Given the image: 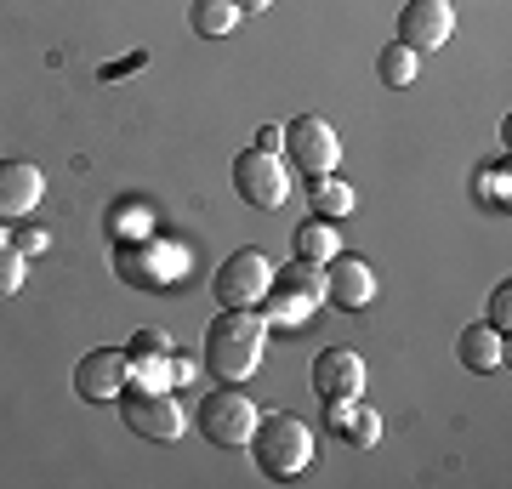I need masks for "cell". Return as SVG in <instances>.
<instances>
[{
  "mask_svg": "<svg viewBox=\"0 0 512 489\" xmlns=\"http://www.w3.org/2000/svg\"><path fill=\"white\" fill-rule=\"evenodd\" d=\"M268 296H274V313H268V319H279V325L296 330L313 308H319V296H325V273L313 268V262H291V268L274 273Z\"/></svg>",
  "mask_w": 512,
  "mask_h": 489,
  "instance_id": "52a82bcc",
  "label": "cell"
},
{
  "mask_svg": "<svg viewBox=\"0 0 512 489\" xmlns=\"http://www.w3.org/2000/svg\"><path fill=\"white\" fill-rule=\"evenodd\" d=\"M376 74H382V86H410L416 80V52L410 46H382V57H376Z\"/></svg>",
  "mask_w": 512,
  "mask_h": 489,
  "instance_id": "ffe728a7",
  "label": "cell"
},
{
  "mask_svg": "<svg viewBox=\"0 0 512 489\" xmlns=\"http://www.w3.org/2000/svg\"><path fill=\"white\" fill-rule=\"evenodd\" d=\"M126 353H165V336H160V330H143V336H137Z\"/></svg>",
  "mask_w": 512,
  "mask_h": 489,
  "instance_id": "cb8c5ba5",
  "label": "cell"
},
{
  "mask_svg": "<svg viewBox=\"0 0 512 489\" xmlns=\"http://www.w3.org/2000/svg\"><path fill=\"white\" fill-rule=\"evenodd\" d=\"M120 416H126V427L137 438H154V444H171L183 433V410L171 399V387H131Z\"/></svg>",
  "mask_w": 512,
  "mask_h": 489,
  "instance_id": "ba28073f",
  "label": "cell"
},
{
  "mask_svg": "<svg viewBox=\"0 0 512 489\" xmlns=\"http://www.w3.org/2000/svg\"><path fill=\"white\" fill-rule=\"evenodd\" d=\"M450 35H456V12H450V0H404L399 46H410V52H433V46H444Z\"/></svg>",
  "mask_w": 512,
  "mask_h": 489,
  "instance_id": "9c48e42d",
  "label": "cell"
},
{
  "mask_svg": "<svg viewBox=\"0 0 512 489\" xmlns=\"http://www.w3.org/2000/svg\"><path fill=\"white\" fill-rule=\"evenodd\" d=\"M279 137H285V126H262V131H256V148H268V154H274Z\"/></svg>",
  "mask_w": 512,
  "mask_h": 489,
  "instance_id": "484cf974",
  "label": "cell"
},
{
  "mask_svg": "<svg viewBox=\"0 0 512 489\" xmlns=\"http://www.w3.org/2000/svg\"><path fill=\"white\" fill-rule=\"evenodd\" d=\"M251 455L268 478H296L313 461V433L296 416H262L251 433Z\"/></svg>",
  "mask_w": 512,
  "mask_h": 489,
  "instance_id": "7a4b0ae2",
  "label": "cell"
},
{
  "mask_svg": "<svg viewBox=\"0 0 512 489\" xmlns=\"http://www.w3.org/2000/svg\"><path fill=\"white\" fill-rule=\"evenodd\" d=\"M336 251H342V245H336V228H330V217H308L302 228H296V262L325 268Z\"/></svg>",
  "mask_w": 512,
  "mask_h": 489,
  "instance_id": "e0dca14e",
  "label": "cell"
},
{
  "mask_svg": "<svg viewBox=\"0 0 512 489\" xmlns=\"http://www.w3.org/2000/svg\"><path fill=\"white\" fill-rule=\"evenodd\" d=\"M256 6H268V0H239V12H256Z\"/></svg>",
  "mask_w": 512,
  "mask_h": 489,
  "instance_id": "4316f807",
  "label": "cell"
},
{
  "mask_svg": "<svg viewBox=\"0 0 512 489\" xmlns=\"http://www.w3.org/2000/svg\"><path fill=\"white\" fill-rule=\"evenodd\" d=\"M456 359L478 376H490V370H507V330L495 325H467L456 336Z\"/></svg>",
  "mask_w": 512,
  "mask_h": 489,
  "instance_id": "9a60e30c",
  "label": "cell"
},
{
  "mask_svg": "<svg viewBox=\"0 0 512 489\" xmlns=\"http://www.w3.org/2000/svg\"><path fill=\"white\" fill-rule=\"evenodd\" d=\"M126 69H143V52H131V57H120V63H109V69H103V80H114V74H126Z\"/></svg>",
  "mask_w": 512,
  "mask_h": 489,
  "instance_id": "d4e9b609",
  "label": "cell"
},
{
  "mask_svg": "<svg viewBox=\"0 0 512 489\" xmlns=\"http://www.w3.org/2000/svg\"><path fill=\"white\" fill-rule=\"evenodd\" d=\"M23 256H35V251H46V228H18V239H12Z\"/></svg>",
  "mask_w": 512,
  "mask_h": 489,
  "instance_id": "603a6c76",
  "label": "cell"
},
{
  "mask_svg": "<svg viewBox=\"0 0 512 489\" xmlns=\"http://www.w3.org/2000/svg\"><path fill=\"white\" fill-rule=\"evenodd\" d=\"M18 285H23V251L0 239V296H12Z\"/></svg>",
  "mask_w": 512,
  "mask_h": 489,
  "instance_id": "44dd1931",
  "label": "cell"
},
{
  "mask_svg": "<svg viewBox=\"0 0 512 489\" xmlns=\"http://www.w3.org/2000/svg\"><path fill=\"white\" fill-rule=\"evenodd\" d=\"M313 393L319 399H359L365 393V359L353 347H325L313 359Z\"/></svg>",
  "mask_w": 512,
  "mask_h": 489,
  "instance_id": "4fadbf2b",
  "label": "cell"
},
{
  "mask_svg": "<svg viewBox=\"0 0 512 489\" xmlns=\"http://www.w3.org/2000/svg\"><path fill=\"white\" fill-rule=\"evenodd\" d=\"M325 296L336 302L342 313H365L376 302V273H370L365 256H330L325 262Z\"/></svg>",
  "mask_w": 512,
  "mask_h": 489,
  "instance_id": "30bf717a",
  "label": "cell"
},
{
  "mask_svg": "<svg viewBox=\"0 0 512 489\" xmlns=\"http://www.w3.org/2000/svg\"><path fill=\"white\" fill-rule=\"evenodd\" d=\"M279 148L291 154V165L302 171V177H325V171H336V160H342V143H336L330 120H319V114L291 120L285 137H279Z\"/></svg>",
  "mask_w": 512,
  "mask_h": 489,
  "instance_id": "5b68a950",
  "label": "cell"
},
{
  "mask_svg": "<svg viewBox=\"0 0 512 489\" xmlns=\"http://www.w3.org/2000/svg\"><path fill=\"white\" fill-rule=\"evenodd\" d=\"M330 410H325V421L342 433V444H353V450H370L376 438H382V416L376 410H359V399H325Z\"/></svg>",
  "mask_w": 512,
  "mask_h": 489,
  "instance_id": "2e32d148",
  "label": "cell"
},
{
  "mask_svg": "<svg viewBox=\"0 0 512 489\" xmlns=\"http://www.w3.org/2000/svg\"><path fill=\"white\" fill-rule=\"evenodd\" d=\"M234 194L256 211H279L291 200V177L268 148H245V154H234Z\"/></svg>",
  "mask_w": 512,
  "mask_h": 489,
  "instance_id": "277c9868",
  "label": "cell"
},
{
  "mask_svg": "<svg viewBox=\"0 0 512 489\" xmlns=\"http://www.w3.org/2000/svg\"><path fill=\"white\" fill-rule=\"evenodd\" d=\"M40 194H46L40 165H29V160H0V222H23V217L40 205Z\"/></svg>",
  "mask_w": 512,
  "mask_h": 489,
  "instance_id": "5bb4252c",
  "label": "cell"
},
{
  "mask_svg": "<svg viewBox=\"0 0 512 489\" xmlns=\"http://www.w3.org/2000/svg\"><path fill=\"white\" fill-rule=\"evenodd\" d=\"M268 285H274V262L262 251H234L217 268V279H211L222 308H256V302L268 296Z\"/></svg>",
  "mask_w": 512,
  "mask_h": 489,
  "instance_id": "8992f818",
  "label": "cell"
},
{
  "mask_svg": "<svg viewBox=\"0 0 512 489\" xmlns=\"http://www.w3.org/2000/svg\"><path fill=\"white\" fill-rule=\"evenodd\" d=\"M507 313H512V285H501L490 296V319H495V330H507Z\"/></svg>",
  "mask_w": 512,
  "mask_h": 489,
  "instance_id": "7402d4cb",
  "label": "cell"
},
{
  "mask_svg": "<svg viewBox=\"0 0 512 489\" xmlns=\"http://www.w3.org/2000/svg\"><path fill=\"white\" fill-rule=\"evenodd\" d=\"M188 23H194V35L222 40L239 23V0H194V6H188Z\"/></svg>",
  "mask_w": 512,
  "mask_h": 489,
  "instance_id": "d6986e66",
  "label": "cell"
},
{
  "mask_svg": "<svg viewBox=\"0 0 512 489\" xmlns=\"http://www.w3.org/2000/svg\"><path fill=\"white\" fill-rule=\"evenodd\" d=\"M256 404L239 393V381H222L217 393L200 404V433L217 444V450H239V444H251L256 433Z\"/></svg>",
  "mask_w": 512,
  "mask_h": 489,
  "instance_id": "3957f363",
  "label": "cell"
},
{
  "mask_svg": "<svg viewBox=\"0 0 512 489\" xmlns=\"http://www.w3.org/2000/svg\"><path fill=\"white\" fill-rule=\"evenodd\" d=\"M308 200H313V217H348L353 211V188L336 171H325V177H308Z\"/></svg>",
  "mask_w": 512,
  "mask_h": 489,
  "instance_id": "ac0fdd59",
  "label": "cell"
},
{
  "mask_svg": "<svg viewBox=\"0 0 512 489\" xmlns=\"http://www.w3.org/2000/svg\"><path fill=\"white\" fill-rule=\"evenodd\" d=\"M262 342H268V319H256L251 308H222L205 330L200 364L222 381H245L262 364Z\"/></svg>",
  "mask_w": 512,
  "mask_h": 489,
  "instance_id": "6da1fadb",
  "label": "cell"
},
{
  "mask_svg": "<svg viewBox=\"0 0 512 489\" xmlns=\"http://www.w3.org/2000/svg\"><path fill=\"white\" fill-rule=\"evenodd\" d=\"M126 381H131V353H120V347H97L74 364V393L80 399H120Z\"/></svg>",
  "mask_w": 512,
  "mask_h": 489,
  "instance_id": "8fae6325",
  "label": "cell"
},
{
  "mask_svg": "<svg viewBox=\"0 0 512 489\" xmlns=\"http://www.w3.org/2000/svg\"><path fill=\"white\" fill-rule=\"evenodd\" d=\"M114 268H120V279L126 285H171L177 279V251H165V245H154V239H120L114 245Z\"/></svg>",
  "mask_w": 512,
  "mask_h": 489,
  "instance_id": "7c38bea8",
  "label": "cell"
}]
</instances>
